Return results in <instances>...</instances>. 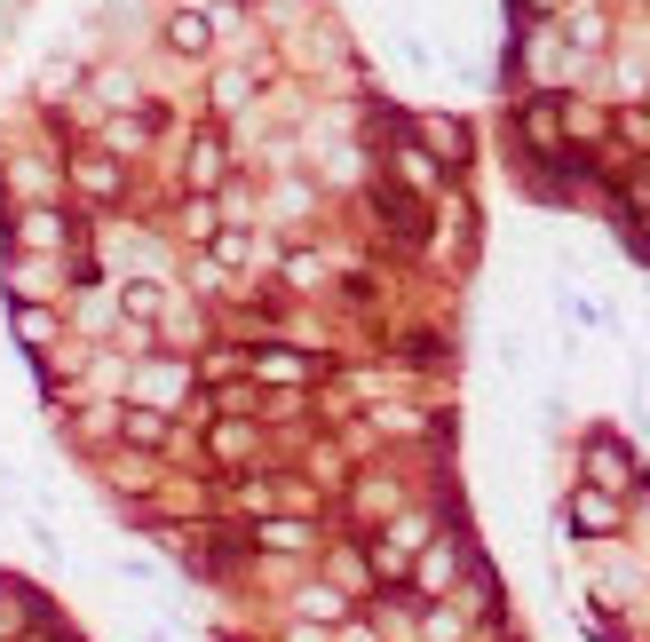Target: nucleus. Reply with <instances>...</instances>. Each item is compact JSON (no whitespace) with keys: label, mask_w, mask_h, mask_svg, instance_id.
I'll return each mask as SVG.
<instances>
[{"label":"nucleus","mask_w":650,"mask_h":642,"mask_svg":"<svg viewBox=\"0 0 650 642\" xmlns=\"http://www.w3.org/2000/svg\"><path fill=\"white\" fill-rule=\"evenodd\" d=\"M167 40H175L183 56H199V48H207V16H175V24H167Z\"/></svg>","instance_id":"7ed1b4c3"},{"label":"nucleus","mask_w":650,"mask_h":642,"mask_svg":"<svg viewBox=\"0 0 650 642\" xmlns=\"http://www.w3.org/2000/svg\"><path fill=\"white\" fill-rule=\"evenodd\" d=\"M262 547L294 555V547H310V524H286V516H270V524H262Z\"/></svg>","instance_id":"f03ea898"},{"label":"nucleus","mask_w":650,"mask_h":642,"mask_svg":"<svg viewBox=\"0 0 650 642\" xmlns=\"http://www.w3.org/2000/svg\"><path fill=\"white\" fill-rule=\"evenodd\" d=\"M80 183H88V191H104V199L119 191V175H111V159H80Z\"/></svg>","instance_id":"0eeeda50"},{"label":"nucleus","mask_w":650,"mask_h":642,"mask_svg":"<svg viewBox=\"0 0 650 642\" xmlns=\"http://www.w3.org/2000/svg\"><path fill=\"white\" fill-rule=\"evenodd\" d=\"M421 539H429V524H421V516H397V532H389V547H397V555H405V547H421Z\"/></svg>","instance_id":"f8f14e48"},{"label":"nucleus","mask_w":650,"mask_h":642,"mask_svg":"<svg viewBox=\"0 0 650 642\" xmlns=\"http://www.w3.org/2000/svg\"><path fill=\"white\" fill-rule=\"evenodd\" d=\"M24 238H32V246H64V222H56V214H32Z\"/></svg>","instance_id":"9d476101"},{"label":"nucleus","mask_w":650,"mask_h":642,"mask_svg":"<svg viewBox=\"0 0 650 642\" xmlns=\"http://www.w3.org/2000/svg\"><path fill=\"white\" fill-rule=\"evenodd\" d=\"M127 436H135V444H159L167 421H159V413H127Z\"/></svg>","instance_id":"9b49d317"},{"label":"nucleus","mask_w":650,"mask_h":642,"mask_svg":"<svg viewBox=\"0 0 650 642\" xmlns=\"http://www.w3.org/2000/svg\"><path fill=\"white\" fill-rule=\"evenodd\" d=\"M16 325H24V341H32V349H48V341H56V318H48V310H24Z\"/></svg>","instance_id":"6e6552de"},{"label":"nucleus","mask_w":650,"mask_h":642,"mask_svg":"<svg viewBox=\"0 0 650 642\" xmlns=\"http://www.w3.org/2000/svg\"><path fill=\"white\" fill-rule=\"evenodd\" d=\"M571 516H579L587 532H611V524H619V508H611L603 492H579V500H571Z\"/></svg>","instance_id":"f257e3e1"},{"label":"nucleus","mask_w":650,"mask_h":642,"mask_svg":"<svg viewBox=\"0 0 650 642\" xmlns=\"http://www.w3.org/2000/svg\"><path fill=\"white\" fill-rule=\"evenodd\" d=\"M215 452H222V460H238V452H254V428L222 421V428H215Z\"/></svg>","instance_id":"39448f33"},{"label":"nucleus","mask_w":650,"mask_h":642,"mask_svg":"<svg viewBox=\"0 0 650 642\" xmlns=\"http://www.w3.org/2000/svg\"><path fill=\"white\" fill-rule=\"evenodd\" d=\"M318 270H325L318 254H294V262H286V278H294V286H318Z\"/></svg>","instance_id":"4468645a"},{"label":"nucleus","mask_w":650,"mask_h":642,"mask_svg":"<svg viewBox=\"0 0 650 642\" xmlns=\"http://www.w3.org/2000/svg\"><path fill=\"white\" fill-rule=\"evenodd\" d=\"M143 389H151V397H183V389H191V373H183V365H151V373H143Z\"/></svg>","instance_id":"20e7f679"},{"label":"nucleus","mask_w":650,"mask_h":642,"mask_svg":"<svg viewBox=\"0 0 650 642\" xmlns=\"http://www.w3.org/2000/svg\"><path fill=\"white\" fill-rule=\"evenodd\" d=\"M444 579H452V547H436L429 563H421V587H444Z\"/></svg>","instance_id":"ddd939ff"},{"label":"nucleus","mask_w":650,"mask_h":642,"mask_svg":"<svg viewBox=\"0 0 650 642\" xmlns=\"http://www.w3.org/2000/svg\"><path fill=\"white\" fill-rule=\"evenodd\" d=\"M460 635H468L460 611H429V642H460Z\"/></svg>","instance_id":"1a4fd4ad"},{"label":"nucleus","mask_w":650,"mask_h":642,"mask_svg":"<svg viewBox=\"0 0 650 642\" xmlns=\"http://www.w3.org/2000/svg\"><path fill=\"white\" fill-rule=\"evenodd\" d=\"M302 611H310V619H341V595H333V587H302Z\"/></svg>","instance_id":"423d86ee"}]
</instances>
